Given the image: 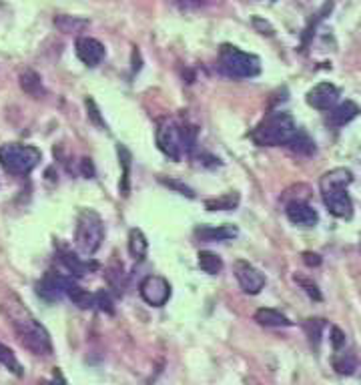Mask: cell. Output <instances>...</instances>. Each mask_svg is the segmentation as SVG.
I'll return each instance as SVG.
<instances>
[{
    "label": "cell",
    "instance_id": "cell-9",
    "mask_svg": "<svg viewBox=\"0 0 361 385\" xmlns=\"http://www.w3.org/2000/svg\"><path fill=\"white\" fill-rule=\"evenodd\" d=\"M233 271H235V277L241 285V289L247 293V295H257L263 291L265 287V275L259 271L255 265H251L249 261H235L233 265Z\"/></svg>",
    "mask_w": 361,
    "mask_h": 385
},
{
    "label": "cell",
    "instance_id": "cell-39",
    "mask_svg": "<svg viewBox=\"0 0 361 385\" xmlns=\"http://www.w3.org/2000/svg\"><path fill=\"white\" fill-rule=\"evenodd\" d=\"M45 385H67V384H65L62 375H60V373L56 371V373H54V377H52L51 382H47V384H45Z\"/></svg>",
    "mask_w": 361,
    "mask_h": 385
},
{
    "label": "cell",
    "instance_id": "cell-11",
    "mask_svg": "<svg viewBox=\"0 0 361 385\" xmlns=\"http://www.w3.org/2000/svg\"><path fill=\"white\" fill-rule=\"evenodd\" d=\"M69 277H62L58 273L49 271L40 281L36 283V295L45 301H58L62 295H67V285H69Z\"/></svg>",
    "mask_w": 361,
    "mask_h": 385
},
{
    "label": "cell",
    "instance_id": "cell-40",
    "mask_svg": "<svg viewBox=\"0 0 361 385\" xmlns=\"http://www.w3.org/2000/svg\"><path fill=\"white\" fill-rule=\"evenodd\" d=\"M132 58H135V60H139V51H137V49L132 51ZM139 69H141V65H135V69H132V71H139Z\"/></svg>",
    "mask_w": 361,
    "mask_h": 385
},
{
    "label": "cell",
    "instance_id": "cell-31",
    "mask_svg": "<svg viewBox=\"0 0 361 385\" xmlns=\"http://www.w3.org/2000/svg\"><path fill=\"white\" fill-rule=\"evenodd\" d=\"M95 307L101 309L104 313H115V307H113V299L108 295V291H99L95 293Z\"/></svg>",
    "mask_w": 361,
    "mask_h": 385
},
{
    "label": "cell",
    "instance_id": "cell-26",
    "mask_svg": "<svg viewBox=\"0 0 361 385\" xmlns=\"http://www.w3.org/2000/svg\"><path fill=\"white\" fill-rule=\"evenodd\" d=\"M293 153L297 154H311L315 153V143L310 139V135L307 132H303V130H297V135L291 139V143L287 145Z\"/></svg>",
    "mask_w": 361,
    "mask_h": 385
},
{
    "label": "cell",
    "instance_id": "cell-2",
    "mask_svg": "<svg viewBox=\"0 0 361 385\" xmlns=\"http://www.w3.org/2000/svg\"><path fill=\"white\" fill-rule=\"evenodd\" d=\"M351 180H353V173L343 167L327 171L319 180L323 205L327 207V211L337 219L353 217V201L347 193V187L351 185Z\"/></svg>",
    "mask_w": 361,
    "mask_h": 385
},
{
    "label": "cell",
    "instance_id": "cell-10",
    "mask_svg": "<svg viewBox=\"0 0 361 385\" xmlns=\"http://www.w3.org/2000/svg\"><path fill=\"white\" fill-rule=\"evenodd\" d=\"M75 49H77L78 60L91 69L99 67L106 56V49H104L103 43L93 36H78Z\"/></svg>",
    "mask_w": 361,
    "mask_h": 385
},
{
    "label": "cell",
    "instance_id": "cell-7",
    "mask_svg": "<svg viewBox=\"0 0 361 385\" xmlns=\"http://www.w3.org/2000/svg\"><path fill=\"white\" fill-rule=\"evenodd\" d=\"M155 139L161 153L169 156L171 161H180L185 149H183V130H180V125L177 121L161 119L156 125Z\"/></svg>",
    "mask_w": 361,
    "mask_h": 385
},
{
    "label": "cell",
    "instance_id": "cell-5",
    "mask_svg": "<svg viewBox=\"0 0 361 385\" xmlns=\"http://www.w3.org/2000/svg\"><path fill=\"white\" fill-rule=\"evenodd\" d=\"M43 159L40 149L32 145H21V143H8L0 147V167L14 177H26L30 175Z\"/></svg>",
    "mask_w": 361,
    "mask_h": 385
},
{
    "label": "cell",
    "instance_id": "cell-38",
    "mask_svg": "<svg viewBox=\"0 0 361 385\" xmlns=\"http://www.w3.org/2000/svg\"><path fill=\"white\" fill-rule=\"evenodd\" d=\"M82 173H84V177H86V179H91V177L95 175V169H93L91 159H82Z\"/></svg>",
    "mask_w": 361,
    "mask_h": 385
},
{
    "label": "cell",
    "instance_id": "cell-15",
    "mask_svg": "<svg viewBox=\"0 0 361 385\" xmlns=\"http://www.w3.org/2000/svg\"><path fill=\"white\" fill-rule=\"evenodd\" d=\"M360 113H361L360 104L353 103V101H345V103H339L337 106H334V108L329 110V119H327V123L336 128L345 127V125H349L353 119H358Z\"/></svg>",
    "mask_w": 361,
    "mask_h": 385
},
{
    "label": "cell",
    "instance_id": "cell-29",
    "mask_svg": "<svg viewBox=\"0 0 361 385\" xmlns=\"http://www.w3.org/2000/svg\"><path fill=\"white\" fill-rule=\"evenodd\" d=\"M183 149L185 153H193L195 147H197V135H199V128L195 125H183Z\"/></svg>",
    "mask_w": 361,
    "mask_h": 385
},
{
    "label": "cell",
    "instance_id": "cell-36",
    "mask_svg": "<svg viewBox=\"0 0 361 385\" xmlns=\"http://www.w3.org/2000/svg\"><path fill=\"white\" fill-rule=\"evenodd\" d=\"M86 108H89V115H91V119L99 125V127H104L103 119H101V115H99V108H97V104L93 99H86Z\"/></svg>",
    "mask_w": 361,
    "mask_h": 385
},
{
    "label": "cell",
    "instance_id": "cell-37",
    "mask_svg": "<svg viewBox=\"0 0 361 385\" xmlns=\"http://www.w3.org/2000/svg\"><path fill=\"white\" fill-rule=\"evenodd\" d=\"M303 263L310 265V267H319V265H321V257L317 255V253L305 251V253H303Z\"/></svg>",
    "mask_w": 361,
    "mask_h": 385
},
{
    "label": "cell",
    "instance_id": "cell-16",
    "mask_svg": "<svg viewBox=\"0 0 361 385\" xmlns=\"http://www.w3.org/2000/svg\"><path fill=\"white\" fill-rule=\"evenodd\" d=\"M255 321L263 327H291L293 321H289V317H285L281 311L269 307H261L255 311Z\"/></svg>",
    "mask_w": 361,
    "mask_h": 385
},
{
    "label": "cell",
    "instance_id": "cell-23",
    "mask_svg": "<svg viewBox=\"0 0 361 385\" xmlns=\"http://www.w3.org/2000/svg\"><path fill=\"white\" fill-rule=\"evenodd\" d=\"M67 295L73 299V303L80 309H93L95 307V295L93 293H89L86 289H82V287H78L77 283L69 281L67 285Z\"/></svg>",
    "mask_w": 361,
    "mask_h": 385
},
{
    "label": "cell",
    "instance_id": "cell-18",
    "mask_svg": "<svg viewBox=\"0 0 361 385\" xmlns=\"http://www.w3.org/2000/svg\"><path fill=\"white\" fill-rule=\"evenodd\" d=\"M117 153H119V163H121V183H119V191L123 197H129L130 191V167H132V154L125 145H117Z\"/></svg>",
    "mask_w": 361,
    "mask_h": 385
},
{
    "label": "cell",
    "instance_id": "cell-27",
    "mask_svg": "<svg viewBox=\"0 0 361 385\" xmlns=\"http://www.w3.org/2000/svg\"><path fill=\"white\" fill-rule=\"evenodd\" d=\"M197 257H199V267L209 275H217L223 271V259L219 255H215L211 251H201Z\"/></svg>",
    "mask_w": 361,
    "mask_h": 385
},
{
    "label": "cell",
    "instance_id": "cell-25",
    "mask_svg": "<svg viewBox=\"0 0 361 385\" xmlns=\"http://www.w3.org/2000/svg\"><path fill=\"white\" fill-rule=\"evenodd\" d=\"M0 365H4L10 373H14L16 377H23L25 375V369L21 365V361L16 360V355L12 353L10 347H6L4 343H0Z\"/></svg>",
    "mask_w": 361,
    "mask_h": 385
},
{
    "label": "cell",
    "instance_id": "cell-22",
    "mask_svg": "<svg viewBox=\"0 0 361 385\" xmlns=\"http://www.w3.org/2000/svg\"><path fill=\"white\" fill-rule=\"evenodd\" d=\"M149 251V241L143 235L141 229H130L129 231V253L135 261H143Z\"/></svg>",
    "mask_w": 361,
    "mask_h": 385
},
{
    "label": "cell",
    "instance_id": "cell-3",
    "mask_svg": "<svg viewBox=\"0 0 361 385\" xmlns=\"http://www.w3.org/2000/svg\"><path fill=\"white\" fill-rule=\"evenodd\" d=\"M297 125L289 113H271L267 115L257 127L251 130V141L259 147H281L289 145L291 139L297 135Z\"/></svg>",
    "mask_w": 361,
    "mask_h": 385
},
{
    "label": "cell",
    "instance_id": "cell-21",
    "mask_svg": "<svg viewBox=\"0 0 361 385\" xmlns=\"http://www.w3.org/2000/svg\"><path fill=\"white\" fill-rule=\"evenodd\" d=\"M239 203H241V195L237 191H231V193H225L221 197L207 199L205 209L207 211H235Z\"/></svg>",
    "mask_w": 361,
    "mask_h": 385
},
{
    "label": "cell",
    "instance_id": "cell-1",
    "mask_svg": "<svg viewBox=\"0 0 361 385\" xmlns=\"http://www.w3.org/2000/svg\"><path fill=\"white\" fill-rule=\"evenodd\" d=\"M0 311L6 317V321L10 323V327L14 329L19 341L28 351H32L34 355H51V335L45 329V325L30 313V309L25 307V303L21 301L19 295L8 293L0 301Z\"/></svg>",
    "mask_w": 361,
    "mask_h": 385
},
{
    "label": "cell",
    "instance_id": "cell-6",
    "mask_svg": "<svg viewBox=\"0 0 361 385\" xmlns=\"http://www.w3.org/2000/svg\"><path fill=\"white\" fill-rule=\"evenodd\" d=\"M104 241V223L101 215L93 209H80L77 217V231H75V243L77 249L86 257H93L103 245Z\"/></svg>",
    "mask_w": 361,
    "mask_h": 385
},
{
    "label": "cell",
    "instance_id": "cell-30",
    "mask_svg": "<svg viewBox=\"0 0 361 385\" xmlns=\"http://www.w3.org/2000/svg\"><path fill=\"white\" fill-rule=\"evenodd\" d=\"M295 281L299 283L301 287H303V291L310 295L311 299H315V301H321V291L317 289V285L307 279V277H301V275H295Z\"/></svg>",
    "mask_w": 361,
    "mask_h": 385
},
{
    "label": "cell",
    "instance_id": "cell-13",
    "mask_svg": "<svg viewBox=\"0 0 361 385\" xmlns=\"http://www.w3.org/2000/svg\"><path fill=\"white\" fill-rule=\"evenodd\" d=\"M285 215H287V219L293 225H299V227H313L319 221L317 211L310 203H305V201H291V203H287Z\"/></svg>",
    "mask_w": 361,
    "mask_h": 385
},
{
    "label": "cell",
    "instance_id": "cell-12",
    "mask_svg": "<svg viewBox=\"0 0 361 385\" xmlns=\"http://www.w3.org/2000/svg\"><path fill=\"white\" fill-rule=\"evenodd\" d=\"M339 99V89L331 82H319L307 93V104L317 110H331Z\"/></svg>",
    "mask_w": 361,
    "mask_h": 385
},
{
    "label": "cell",
    "instance_id": "cell-17",
    "mask_svg": "<svg viewBox=\"0 0 361 385\" xmlns=\"http://www.w3.org/2000/svg\"><path fill=\"white\" fill-rule=\"evenodd\" d=\"M60 261L65 263V267H67L75 277H82L84 273H89V271H93V269L99 267L95 261H80V259H78L75 253H71L69 249H62V251H60Z\"/></svg>",
    "mask_w": 361,
    "mask_h": 385
},
{
    "label": "cell",
    "instance_id": "cell-4",
    "mask_svg": "<svg viewBox=\"0 0 361 385\" xmlns=\"http://www.w3.org/2000/svg\"><path fill=\"white\" fill-rule=\"evenodd\" d=\"M217 69L229 78H255L261 75V60L251 52L241 51L233 45H223L219 51Z\"/></svg>",
    "mask_w": 361,
    "mask_h": 385
},
{
    "label": "cell",
    "instance_id": "cell-35",
    "mask_svg": "<svg viewBox=\"0 0 361 385\" xmlns=\"http://www.w3.org/2000/svg\"><path fill=\"white\" fill-rule=\"evenodd\" d=\"M175 4L180 10H197V8H203L205 4H209V0H175Z\"/></svg>",
    "mask_w": 361,
    "mask_h": 385
},
{
    "label": "cell",
    "instance_id": "cell-24",
    "mask_svg": "<svg viewBox=\"0 0 361 385\" xmlns=\"http://www.w3.org/2000/svg\"><path fill=\"white\" fill-rule=\"evenodd\" d=\"M331 363L339 375H351L358 369V358L351 351H336Z\"/></svg>",
    "mask_w": 361,
    "mask_h": 385
},
{
    "label": "cell",
    "instance_id": "cell-8",
    "mask_svg": "<svg viewBox=\"0 0 361 385\" xmlns=\"http://www.w3.org/2000/svg\"><path fill=\"white\" fill-rule=\"evenodd\" d=\"M139 293L151 307H163L171 299V283L161 275H147L139 287Z\"/></svg>",
    "mask_w": 361,
    "mask_h": 385
},
{
    "label": "cell",
    "instance_id": "cell-28",
    "mask_svg": "<svg viewBox=\"0 0 361 385\" xmlns=\"http://www.w3.org/2000/svg\"><path fill=\"white\" fill-rule=\"evenodd\" d=\"M305 334L310 337L311 345L315 349H319V343H321V335H323V329H325V319H319V317H313V319H307L305 321Z\"/></svg>",
    "mask_w": 361,
    "mask_h": 385
},
{
    "label": "cell",
    "instance_id": "cell-20",
    "mask_svg": "<svg viewBox=\"0 0 361 385\" xmlns=\"http://www.w3.org/2000/svg\"><path fill=\"white\" fill-rule=\"evenodd\" d=\"M52 23H54V26H56L62 34H77V32H82V30L89 26V21H86V19L71 16V14H56Z\"/></svg>",
    "mask_w": 361,
    "mask_h": 385
},
{
    "label": "cell",
    "instance_id": "cell-32",
    "mask_svg": "<svg viewBox=\"0 0 361 385\" xmlns=\"http://www.w3.org/2000/svg\"><path fill=\"white\" fill-rule=\"evenodd\" d=\"M161 183H163L165 187H169V189L177 191L179 195H185V197H189V199H193V197H195L193 189H191V187H187V185H185V183H180V180H177V179H161Z\"/></svg>",
    "mask_w": 361,
    "mask_h": 385
},
{
    "label": "cell",
    "instance_id": "cell-19",
    "mask_svg": "<svg viewBox=\"0 0 361 385\" xmlns=\"http://www.w3.org/2000/svg\"><path fill=\"white\" fill-rule=\"evenodd\" d=\"M21 89L25 91L26 95H30V97H34V99H38V97H43L45 95V86H43V78L38 73H34V71H30V69H26L21 73Z\"/></svg>",
    "mask_w": 361,
    "mask_h": 385
},
{
    "label": "cell",
    "instance_id": "cell-33",
    "mask_svg": "<svg viewBox=\"0 0 361 385\" xmlns=\"http://www.w3.org/2000/svg\"><path fill=\"white\" fill-rule=\"evenodd\" d=\"M251 25H253V28L257 30L259 34H263V36H273V34H275V28L269 25L265 19H261V16H253V19H251Z\"/></svg>",
    "mask_w": 361,
    "mask_h": 385
},
{
    "label": "cell",
    "instance_id": "cell-34",
    "mask_svg": "<svg viewBox=\"0 0 361 385\" xmlns=\"http://www.w3.org/2000/svg\"><path fill=\"white\" fill-rule=\"evenodd\" d=\"M329 339H331V345H334V349H336V351H341V349L345 347V334H343L339 327H331V331H329Z\"/></svg>",
    "mask_w": 361,
    "mask_h": 385
},
{
    "label": "cell",
    "instance_id": "cell-14",
    "mask_svg": "<svg viewBox=\"0 0 361 385\" xmlns=\"http://www.w3.org/2000/svg\"><path fill=\"white\" fill-rule=\"evenodd\" d=\"M239 235V229L233 225H199L195 229V239L205 241V243H215V241H229Z\"/></svg>",
    "mask_w": 361,
    "mask_h": 385
}]
</instances>
